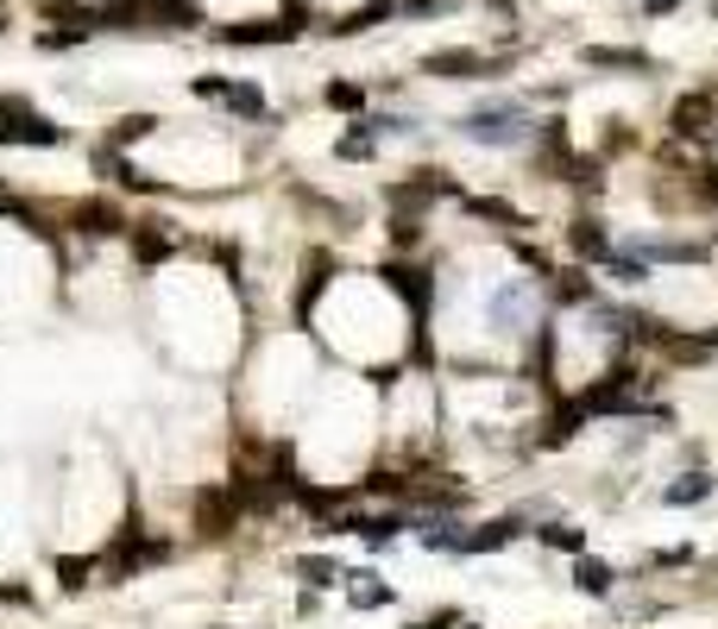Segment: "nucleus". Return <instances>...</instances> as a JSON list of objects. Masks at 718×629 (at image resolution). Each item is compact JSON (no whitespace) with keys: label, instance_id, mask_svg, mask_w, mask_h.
<instances>
[{"label":"nucleus","instance_id":"nucleus-28","mask_svg":"<svg viewBox=\"0 0 718 629\" xmlns=\"http://www.w3.org/2000/svg\"><path fill=\"white\" fill-rule=\"evenodd\" d=\"M517 308H523V283H511V290L498 296V322H517Z\"/></svg>","mask_w":718,"mask_h":629},{"label":"nucleus","instance_id":"nucleus-9","mask_svg":"<svg viewBox=\"0 0 718 629\" xmlns=\"http://www.w3.org/2000/svg\"><path fill=\"white\" fill-rule=\"evenodd\" d=\"M397 13H404V0H366V7L347 13V20H334L328 32H334V38H359V32H372L379 20H397Z\"/></svg>","mask_w":718,"mask_h":629},{"label":"nucleus","instance_id":"nucleus-11","mask_svg":"<svg viewBox=\"0 0 718 629\" xmlns=\"http://www.w3.org/2000/svg\"><path fill=\"white\" fill-rule=\"evenodd\" d=\"M642 265L649 258H662V265H693V258H706V240H637Z\"/></svg>","mask_w":718,"mask_h":629},{"label":"nucleus","instance_id":"nucleus-29","mask_svg":"<svg viewBox=\"0 0 718 629\" xmlns=\"http://www.w3.org/2000/svg\"><path fill=\"white\" fill-rule=\"evenodd\" d=\"M461 624H466L461 610H436V617H422L416 629H461Z\"/></svg>","mask_w":718,"mask_h":629},{"label":"nucleus","instance_id":"nucleus-25","mask_svg":"<svg viewBox=\"0 0 718 629\" xmlns=\"http://www.w3.org/2000/svg\"><path fill=\"white\" fill-rule=\"evenodd\" d=\"M57 585H63V592H82V585H89V560H57Z\"/></svg>","mask_w":718,"mask_h":629},{"label":"nucleus","instance_id":"nucleus-1","mask_svg":"<svg viewBox=\"0 0 718 629\" xmlns=\"http://www.w3.org/2000/svg\"><path fill=\"white\" fill-rule=\"evenodd\" d=\"M70 139L57 120H45V114H32L20 95H0V145H38V151H57Z\"/></svg>","mask_w":718,"mask_h":629},{"label":"nucleus","instance_id":"nucleus-21","mask_svg":"<svg viewBox=\"0 0 718 629\" xmlns=\"http://www.w3.org/2000/svg\"><path fill=\"white\" fill-rule=\"evenodd\" d=\"M322 101H328L334 114H359V107H366V89H359V82H328Z\"/></svg>","mask_w":718,"mask_h":629},{"label":"nucleus","instance_id":"nucleus-22","mask_svg":"<svg viewBox=\"0 0 718 629\" xmlns=\"http://www.w3.org/2000/svg\"><path fill=\"white\" fill-rule=\"evenodd\" d=\"M146 132H158V114H120V120H114V145H132V139H146Z\"/></svg>","mask_w":718,"mask_h":629},{"label":"nucleus","instance_id":"nucleus-5","mask_svg":"<svg viewBox=\"0 0 718 629\" xmlns=\"http://www.w3.org/2000/svg\"><path fill=\"white\" fill-rule=\"evenodd\" d=\"M668 132H674V139H706V132H713V95H706V89H699V95H681L674 114H668Z\"/></svg>","mask_w":718,"mask_h":629},{"label":"nucleus","instance_id":"nucleus-10","mask_svg":"<svg viewBox=\"0 0 718 629\" xmlns=\"http://www.w3.org/2000/svg\"><path fill=\"white\" fill-rule=\"evenodd\" d=\"M385 283H391V290H397L404 302H410L416 315H429V296H436L429 271H410V265H385Z\"/></svg>","mask_w":718,"mask_h":629},{"label":"nucleus","instance_id":"nucleus-13","mask_svg":"<svg viewBox=\"0 0 718 629\" xmlns=\"http://www.w3.org/2000/svg\"><path fill=\"white\" fill-rule=\"evenodd\" d=\"M466 214H479V221H498V226H530L523 214H517L511 201H498V196H466Z\"/></svg>","mask_w":718,"mask_h":629},{"label":"nucleus","instance_id":"nucleus-6","mask_svg":"<svg viewBox=\"0 0 718 629\" xmlns=\"http://www.w3.org/2000/svg\"><path fill=\"white\" fill-rule=\"evenodd\" d=\"M422 75H448V82H473V75H491V63L479 50H429L422 57Z\"/></svg>","mask_w":718,"mask_h":629},{"label":"nucleus","instance_id":"nucleus-2","mask_svg":"<svg viewBox=\"0 0 718 629\" xmlns=\"http://www.w3.org/2000/svg\"><path fill=\"white\" fill-rule=\"evenodd\" d=\"M461 132L473 145H517V139L530 132V120H523V101H491V107H473V114H466Z\"/></svg>","mask_w":718,"mask_h":629},{"label":"nucleus","instance_id":"nucleus-7","mask_svg":"<svg viewBox=\"0 0 718 629\" xmlns=\"http://www.w3.org/2000/svg\"><path fill=\"white\" fill-rule=\"evenodd\" d=\"M436 196H454V183L441 171H416L410 183H391V201H397V208H429Z\"/></svg>","mask_w":718,"mask_h":629},{"label":"nucleus","instance_id":"nucleus-8","mask_svg":"<svg viewBox=\"0 0 718 629\" xmlns=\"http://www.w3.org/2000/svg\"><path fill=\"white\" fill-rule=\"evenodd\" d=\"M580 57H587V70H637V75L656 70V57H649V50H624V45H587Z\"/></svg>","mask_w":718,"mask_h":629},{"label":"nucleus","instance_id":"nucleus-14","mask_svg":"<svg viewBox=\"0 0 718 629\" xmlns=\"http://www.w3.org/2000/svg\"><path fill=\"white\" fill-rule=\"evenodd\" d=\"M340 528H354V535H366L372 548H385V541H391V535H397L404 523H397V516H347Z\"/></svg>","mask_w":718,"mask_h":629},{"label":"nucleus","instance_id":"nucleus-31","mask_svg":"<svg viewBox=\"0 0 718 629\" xmlns=\"http://www.w3.org/2000/svg\"><path fill=\"white\" fill-rule=\"evenodd\" d=\"M713 347H718V334H713Z\"/></svg>","mask_w":718,"mask_h":629},{"label":"nucleus","instance_id":"nucleus-19","mask_svg":"<svg viewBox=\"0 0 718 629\" xmlns=\"http://www.w3.org/2000/svg\"><path fill=\"white\" fill-rule=\"evenodd\" d=\"M89 32L95 25H51V32H38V50H77L89 45Z\"/></svg>","mask_w":718,"mask_h":629},{"label":"nucleus","instance_id":"nucleus-30","mask_svg":"<svg viewBox=\"0 0 718 629\" xmlns=\"http://www.w3.org/2000/svg\"><path fill=\"white\" fill-rule=\"evenodd\" d=\"M674 7H681V0H642V13H656V20H662V13H674Z\"/></svg>","mask_w":718,"mask_h":629},{"label":"nucleus","instance_id":"nucleus-20","mask_svg":"<svg viewBox=\"0 0 718 629\" xmlns=\"http://www.w3.org/2000/svg\"><path fill=\"white\" fill-rule=\"evenodd\" d=\"M334 151H340L347 164H359V158H372V151H379V132H372V126L359 120V126H354V132H347V139H340Z\"/></svg>","mask_w":718,"mask_h":629},{"label":"nucleus","instance_id":"nucleus-23","mask_svg":"<svg viewBox=\"0 0 718 629\" xmlns=\"http://www.w3.org/2000/svg\"><path fill=\"white\" fill-rule=\"evenodd\" d=\"M542 541H548V548H561V554L587 548V535H580V528H567V523H548V528H542Z\"/></svg>","mask_w":718,"mask_h":629},{"label":"nucleus","instance_id":"nucleus-17","mask_svg":"<svg viewBox=\"0 0 718 629\" xmlns=\"http://www.w3.org/2000/svg\"><path fill=\"white\" fill-rule=\"evenodd\" d=\"M347 579H354V592H347V598H354L359 610H379V604H391V585H379L372 573H347Z\"/></svg>","mask_w":718,"mask_h":629},{"label":"nucleus","instance_id":"nucleus-12","mask_svg":"<svg viewBox=\"0 0 718 629\" xmlns=\"http://www.w3.org/2000/svg\"><path fill=\"white\" fill-rule=\"evenodd\" d=\"M612 567H605V560H592V554H580V567H574V585H580V592H592V598H605V592H612Z\"/></svg>","mask_w":718,"mask_h":629},{"label":"nucleus","instance_id":"nucleus-26","mask_svg":"<svg viewBox=\"0 0 718 629\" xmlns=\"http://www.w3.org/2000/svg\"><path fill=\"white\" fill-rule=\"evenodd\" d=\"M132 252H139V258H164L171 240H164V233H132Z\"/></svg>","mask_w":718,"mask_h":629},{"label":"nucleus","instance_id":"nucleus-16","mask_svg":"<svg viewBox=\"0 0 718 629\" xmlns=\"http://www.w3.org/2000/svg\"><path fill=\"white\" fill-rule=\"evenodd\" d=\"M505 541H517V523H491V528H479V535H466L461 554H491V548H505Z\"/></svg>","mask_w":718,"mask_h":629},{"label":"nucleus","instance_id":"nucleus-27","mask_svg":"<svg viewBox=\"0 0 718 629\" xmlns=\"http://www.w3.org/2000/svg\"><path fill=\"white\" fill-rule=\"evenodd\" d=\"M391 240H397V246H416V240H422V221H410V214L391 221Z\"/></svg>","mask_w":718,"mask_h":629},{"label":"nucleus","instance_id":"nucleus-18","mask_svg":"<svg viewBox=\"0 0 718 629\" xmlns=\"http://www.w3.org/2000/svg\"><path fill=\"white\" fill-rule=\"evenodd\" d=\"M699 498H713V478L706 473H687V478L668 485V503H674V510H681V503H699Z\"/></svg>","mask_w":718,"mask_h":629},{"label":"nucleus","instance_id":"nucleus-24","mask_svg":"<svg viewBox=\"0 0 718 629\" xmlns=\"http://www.w3.org/2000/svg\"><path fill=\"white\" fill-rule=\"evenodd\" d=\"M297 573H303L309 585H334V579H340V567H334V560H322V554H309V560H297Z\"/></svg>","mask_w":718,"mask_h":629},{"label":"nucleus","instance_id":"nucleus-4","mask_svg":"<svg viewBox=\"0 0 718 629\" xmlns=\"http://www.w3.org/2000/svg\"><path fill=\"white\" fill-rule=\"evenodd\" d=\"M196 95H202V101H221V107L246 114V120H258V114H265V95H258L253 82H228V75H196Z\"/></svg>","mask_w":718,"mask_h":629},{"label":"nucleus","instance_id":"nucleus-15","mask_svg":"<svg viewBox=\"0 0 718 629\" xmlns=\"http://www.w3.org/2000/svg\"><path fill=\"white\" fill-rule=\"evenodd\" d=\"M567 240H574V252H580V258H612V240H605L592 221H574V233H567Z\"/></svg>","mask_w":718,"mask_h":629},{"label":"nucleus","instance_id":"nucleus-32","mask_svg":"<svg viewBox=\"0 0 718 629\" xmlns=\"http://www.w3.org/2000/svg\"><path fill=\"white\" fill-rule=\"evenodd\" d=\"M713 7H718V0H713Z\"/></svg>","mask_w":718,"mask_h":629},{"label":"nucleus","instance_id":"nucleus-3","mask_svg":"<svg viewBox=\"0 0 718 629\" xmlns=\"http://www.w3.org/2000/svg\"><path fill=\"white\" fill-rule=\"evenodd\" d=\"M303 25L297 20H253V25H215L221 45H240V50H258V45H290Z\"/></svg>","mask_w":718,"mask_h":629}]
</instances>
